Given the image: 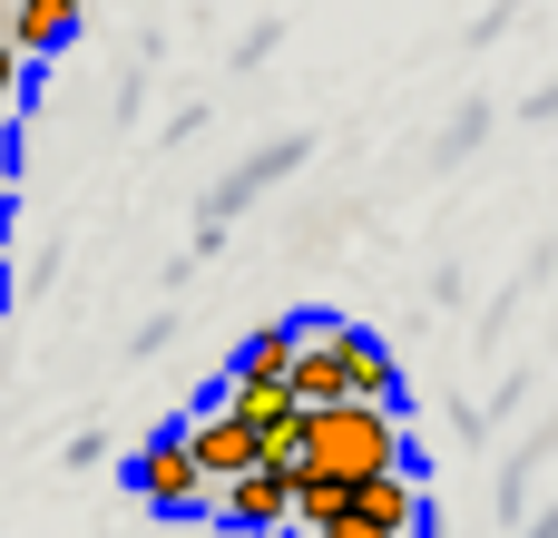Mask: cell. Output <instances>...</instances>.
Returning <instances> with one entry per match:
<instances>
[{"mask_svg":"<svg viewBox=\"0 0 558 538\" xmlns=\"http://www.w3.org/2000/svg\"><path fill=\"white\" fill-rule=\"evenodd\" d=\"M20 88H29V59H20V49L0 39V108H20Z\"/></svg>","mask_w":558,"mask_h":538,"instance_id":"obj_13","label":"cell"},{"mask_svg":"<svg viewBox=\"0 0 558 538\" xmlns=\"http://www.w3.org/2000/svg\"><path fill=\"white\" fill-rule=\"evenodd\" d=\"M481 137H490V108H481V98H471V108H461V118H451V127H441V147H432V157H441V167H451V157H471V147H481Z\"/></svg>","mask_w":558,"mask_h":538,"instance_id":"obj_12","label":"cell"},{"mask_svg":"<svg viewBox=\"0 0 558 538\" xmlns=\"http://www.w3.org/2000/svg\"><path fill=\"white\" fill-rule=\"evenodd\" d=\"M343 333H353V323H304V343H294V372H284V392H294L304 412H333V402H353V353H343Z\"/></svg>","mask_w":558,"mask_h":538,"instance_id":"obj_4","label":"cell"},{"mask_svg":"<svg viewBox=\"0 0 558 538\" xmlns=\"http://www.w3.org/2000/svg\"><path fill=\"white\" fill-rule=\"evenodd\" d=\"M216 510H226V529H284V519H294V470L255 461L245 480H226V490H216Z\"/></svg>","mask_w":558,"mask_h":538,"instance_id":"obj_6","label":"cell"},{"mask_svg":"<svg viewBox=\"0 0 558 538\" xmlns=\"http://www.w3.org/2000/svg\"><path fill=\"white\" fill-rule=\"evenodd\" d=\"M128 490L157 510V519H186V510H206L216 490H206V470H196V451H186V431H147L137 451H128Z\"/></svg>","mask_w":558,"mask_h":538,"instance_id":"obj_3","label":"cell"},{"mask_svg":"<svg viewBox=\"0 0 558 538\" xmlns=\"http://www.w3.org/2000/svg\"><path fill=\"white\" fill-rule=\"evenodd\" d=\"M186 451H196V470H206V490H226V480H245L255 461H265V441L226 412V402H206L196 421H186Z\"/></svg>","mask_w":558,"mask_h":538,"instance_id":"obj_5","label":"cell"},{"mask_svg":"<svg viewBox=\"0 0 558 538\" xmlns=\"http://www.w3.org/2000/svg\"><path fill=\"white\" fill-rule=\"evenodd\" d=\"M353 510H363V519H383V529H402V538L432 529V510H422V480H412V470H383V480H363V490H353Z\"/></svg>","mask_w":558,"mask_h":538,"instance_id":"obj_8","label":"cell"},{"mask_svg":"<svg viewBox=\"0 0 558 538\" xmlns=\"http://www.w3.org/2000/svg\"><path fill=\"white\" fill-rule=\"evenodd\" d=\"M304 470L324 480H383V470H412L402 461V412L383 402H333V412H304Z\"/></svg>","mask_w":558,"mask_h":538,"instance_id":"obj_1","label":"cell"},{"mask_svg":"<svg viewBox=\"0 0 558 538\" xmlns=\"http://www.w3.org/2000/svg\"><path fill=\"white\" fill-rule=\"evenodd\" d=\"M343 519H353V480L294 470V529H304V538H324V529H343Z\"/></svg>","mask_w":558,"mask_h":538,"instance_id":"obj_10","label":"cell"},{"mask_svg":"<svg viewBox=\"0 0 558 538\" xmlns=\"http://www.w3.org/2000/svg\"><path fill=\"white\" fill-rule=\"evenodd\" d=\"M294 343H304V323H265L226 372H235V382H284V372H294Z\"/></svg>","mask_w":558,"mask_h":538,"instance_id":"obj_11","label":"cell"},{"mask_svg":"<svg viewBox=\"0 0 558 538\" xmlns=\"http://www.w3.org/2000/svg\"><path fill=\"white\" fill-rule=\"evenodd\" d=\"M0 147H10V108H0Z\"/></svg>","mask_w":558,"mask_h":538,"instance_id":"obj_15","label":"cell"},{"mask_svg":"<svg viewBox=\"0 0 558 538\" xmlns=\"http://www.w3.org/2000/svg\"><path fill=\"white\" fill-rule=\"evenodd\" d=\"M0 39L20 59H49V49L78 39V0H0Z\"/></svg>","mask_w":558,"mask_h":538,"instance_id":"obj_7","label":"cell"},{"mask_svg":"<svg viewBox=\"0 0 558 538\" xmlns=\"http://www.w3.org/2000/svg\"><path fill=\"white\" fill-rule=\"evenodd\" d=\"M324 538H402V529H383V519H363V510H353L343 529H324Z\"/></svg>","mask_w":558,"mask_h":538,"instance_id":"obj_14","label":"cell"},{"mask_svg":"<svg viewBox=\"0 0 558 538\" xmlns=\"http://www.w3.org/2000/svg\"><path fill=\"white\" fill-rule=\"evenodd\" d=\"M343 353H353V402H383V412H402V363H392V343H373V333H343Z\"/></svg>","mask_w":558,"mask_h":538,"instance_id":"obj_9","label":"cell"},{"mask_svg":"<svg viewBox=\"0 0 558 538\" xmlns=\"http://www.w3.org/2000/svg\"><path fill=\"white\" fill-rule=\"evenodd\" d=\"M304 157H314V137H265L255 157H235V167L206 186V206H196V216H206V225H196V255H216V245H226V216H245V206H255L265 186H284Z\"/></svg>","mask_w":558,"mask_h":538,"instance_id":"obj_2","label":"cell"}]
</instances>
